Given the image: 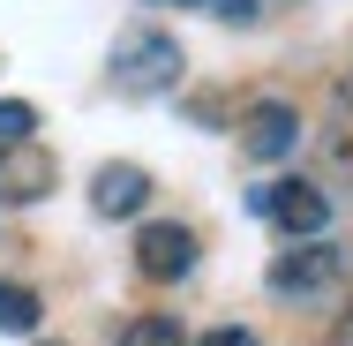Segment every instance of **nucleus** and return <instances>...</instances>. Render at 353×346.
<instances>
[{
  "mask_svg": "<svg viewBox=\"0 0 353 346\" xmlns=\"http://www.w3.org/2000/svg\"><path fill=\"white\" fill-rule=\"evenodd\" d=\"M181 68H188V61H181V38H173V30H121V38H113V90H121V98H165V90H173V83H181Z\"/></svg>",
  "mask_w": 353,
  "mask_h": 346,
  "instance_id": "nucleus-1",
  "label": "nucleus"
},
{
  "mask_svg": "<svg viewBox=\"0 0 353 346\" xmlns=\"http://www.w3.org/2000/svg\"><path fill=\"white\" fill-rule=\"evenodd\" d=\"M263 218L279 226L285 241H323L331 226V196L316 181H263Z\"/></svg>",
  "mask_w": 353,
  "mask_h": 346,
  "instance_id": "nucleus-2",
  "label": "nucleus"
},
{
  "mask_svg": "<svg viewBox=\"0 0 353 346\" xmlns=\"http://www.w3.org/2000/svg\"><path fill=\"white\" fill-rule=\"evenodd\" d=\"M339 271H346L339 241H293L271 256V294H323V286H339Z\"/></svg>",
  "mask_w": 353,
  "mask_h": 346,
  "instance_id": "nucleus-3",
  "label": "nucleus"
},
{
  "mask_svg": "<svg viewBox=\"0 0 353 346\" xmlns=\"http://www.w3.org/2000/svg\"><path fill=\"white\" fill-rule=\"evenodd\" d=\"M301 151V113L285 106V98H256L248 113H241V158H256V166H279Z\"/></svg>",
  "mask_w": 353,
  "mask_h": 346,
  "instance_id": "nucleus-4",
  "label": "nucleus"
},
{
  "mask_svg": "<svg viewBox=\"0 0 353 346\" xmlns=\"http://www.w3.org/2000/svg\"><path fill=\"white\" fill-rule=\"evenodd\" d=\"M136 271H143V278H158V286L188 278V271H196V233H188L181 218L143 226V233H136Z\"/></svg>",
  "mask_w": 353,
  "mask_h": 346,
  "instance_id": "nucleus-5",
  "label": "nucleus"
},
{
  "mask_svg": "<svg viewBox=\"0 0 353 346\" xmlns=\"http://www.w3.org/2000/svg\"><path fill=\"white\" fill-rule=\"evenodd\" d=\"M143 204H150V173H143V166H121V158H113V166L90 173V211H98V218H136Z\"/></svg>",
  "mask_w": 353,
  "mask_h": 346,
  "instance_id": "nucleus-6",
  "label": "nucleus"
},
{
  "mask_svg": "<svg viewBox=\"0 0 353 346\" xmlns=\"http://www.w3.org/2000/svg\"><path fill=\"white\" fill-rule=\"evenodd\" d=\"M46 189H53V158L46 151H30V143L0 151V204H38Z\"/></svg>",
  "mask_w": 353,
  "mask_h": 346,
  "instance_id": "nucleus-7",
  "label": "nucleus"
},
{
  "mask_svg": "<svg viewBox=\"0 0 353 346\" xmlns=\"http://www.w3.org/2000/svg\"><path fill=\"white\" fill-rule=\"evenodd\" d=\"M46 324V301H38V286H15V278H0V331L8 339H30Z\"/></svg>",
  "mask_w": 353,
  "mask_h": 346,
  "instance_id": "nucleus-8",
  "label": "nucleus"
},
{
  "mask_svg": "<svg viewBox=\"0 0 353 346\" xmlns=\"http://www.w3.org/2000/svg\"><path fill=\"white\" fill-rule=\"evenodd\" d=\"M121 346H188V324L181 316H136V324H121Z\"/></svg>",
  "mask_w": 353,
  "mask_h": 346,
  "instance_id": "nucleus-9",
  "label": "nucleus"
},
{
  "mask_svg": "<svg viewBox=\"0 0 353 346\" xmlns=\"http://www.w3.org/2000/svg\"><path fill=\"white\" fill-rule=\"evenodd\" d=\"M30 128H38V113H30L23 98H0V151H15V143H30Z\"/></svg>",
  "mask_w": 353,
  "mask_h": 346,
  "instance_id": "nucleus-10",
  "label": "nucleus"
},
{
  "mask_svg": "<svg viewBox=\"0 0 353 346\" xmlns=\"http://www.w3.org/2000/svg\"><path fill=\"white\" fill-rule=\"evenodd\" d=\"M196 346H263V339H256L248 324H218V331H203Z\"/></svg>",
  "mask_w": 353,
  "mask_h": 346,
  "instance_id": "nucleus-11",
  "label": "nucleus"
},
{
  "mask_svg": "<svg viewBox=\"0 0 353 346\" xmlns=\"http://www.w3.org/2000/svg\"><path fill=\"white\" fill-rule=\"evenodd\" d=\"M211 15H218V23H256L263 0H211Z\"/></svg>",
  "mask_w": 353,
  "mask_h": 346,
  "instance_id": "nucleus-12",
  "label": "nucleus"
},
{
  "mask_svg": "<svg viewBox=\"0 0 353 346\" xmlns=\"http://www.w3.org/2000/svg\"><path fill=\"white\" fill-rule=\"evenodd\" d=\"M339 98H346V106H353V68H346V75H339Z\"/></svg>",
  "mask_w": 353,
  "mask_h": 346,
  "instance_id": "nucleus-13",
  "label": "nucleus"
},
{
  "mask_svg": "<svg viewBox=\"0 0 353 346\" xmlns=\"http://www.w3.org/2000/svg\"><path fill=\"white\" fill-rule=\"evenodd\" d=\"M181 8H188V0H181Z\"/></svg>",
  "mask_w": 353,
  "mask_h": 346,
  "instance_id": "nucleus-14",
  "label": "nucleus"
}]
</instances>
